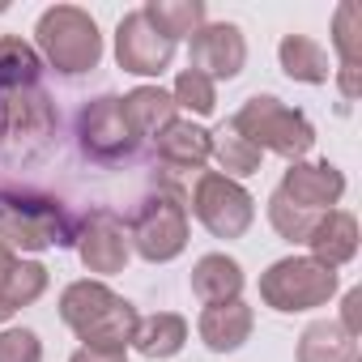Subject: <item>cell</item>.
Instances as JSON below:
<instances>
[{"mask_svg":"<svg viewBox=\"0 0 362 362\" xmlns=\"http://www.w3.org/2000/svg\"><path fill=\"white\" fill-rule=\"evenodd\" d=\"M269 222H273V230H277L281 239H290V243H307L311 230H315V222H320V214H307V209L290 205L281 192H273V197H269Z\"/></svg>","mask_w":362,"mask_h":362,"instance_id":"83f0119b","label":"cell"},{"mask_svg":"<svg viewBox=\"0 0 362 362\" xmlns=\"http://www.w3.org/2000/svg\"><path fill=\"white\" fill-rule=\"evenodd\" d=\"M39 73H43V56L26 39L18 35L0 39V90H26L39 81Z\"/></svg>","mask_w":362,"mask_h":362,"instance_id":"d4e9b609","label":"cell"},{"mask_svg":"<svg viewBox=\"0 0 362 362\" xmlns=\"http://www.w3.org/2000/svg\"><path fill=\"white\" fill-rule=\"evenodd\" d=\"M119 103H124V115H128V128L136 132V141L158 136L175 119V111H179L175 98H170V90H162V86H136Z\"/></svg>","mask_w":362,"mask_h":362,"instance_id":"d6986e66","label":"cell"},{"mask_svg":"<svg viewBox=\"0 0 362 362\" xmlns=\"http://www.w3.org/2000/svg\"><path fill=\"white\" fill-rule=\"evenodd\" d=\"M192 214L214 239H243L256 222V201L222 170H205L192 188Z\"/></svg>","mask_w":362,"mask_h":362,"instance_id":"ba28073f","label":"cell"},{"mask_svg":"<svg viewBox=\"0 0 362 362\" xmlns=\"http://www.w3.org/2000/svg\"><path fill=\"white\" fill-rule=\"evenodd\" d=\"M43 290H47V269H43L39 260H13L9 277L0 281V298H5L13 311H22V307L39 303V298H43Z\"/></svg>","mask_w":362,"mask_h":362,"instance_id":"484cf974","label":"cell"},{"mask_svg":"<svg viewBox=\"0 0 362 362\" xmlns=\"http://www.w3.org/2000/svg\"><path fill=\"white\" fill-rule=\"evenodd\" d=\"M188 43H192V64L188 69L205 73L214 86L239 77L243 64H247V43H243V30L235 22H205Z\"/></svg>","mask_w":362,"mask_h":362,"instance_id":"7c38bea8","label":"cell"},{"mask_svg":"<svg viewBox=\"0 0 362 362\" xmlns=\"http://www.w3.org/2000/svg\"><path fill=\"white\" fill-rule=\"evenodd\" d=\"M141 13L153 22L158 35H166L170 43L179 39H192L201 26H205V5L201 0H149L141 5Z\"/></svg>","mask_w":362,"mask_h":362,"instance_id":"cb8c5ba5","label":"cell"},{"mask_svg":"<svg viewBox=\"0 0 362 362\" xmlns=\"http://www.w3.org/2000/svg\"><path fill=\"white\" fill-rule=\"evenodd\" d=\"M332 47L341 56L337 86L345 98H358L362 90V5L358 0H341L332 13Z\"/></svg>","mask_w":362,"mask_h":362,"instance_id":"5bb4252c","label":"cell"},{"mask_svg":"<svg viewBox=\"0 0 362 362\" xmlns=\"http://www.w3.org/2000/svg\"><path fill=\"white\" fill-rule=\"evenodd\" d=\"M277 192L307 214H328L345 197V175L332 162H290Z\"/></svg>","mask_w":362,"mask_h":362,"instance_id":"4fadbf2b","label":"cell"},{"mask_svg":"<svg viewBox=\"0 0 362 362\" xmlns=\"http://www.w3.org/2000/svg\"><path fill=\"white\" fill-rule=\"evenodd\" d=\"M230 124H235L260 153L269 149V153H277V158H286V162H303V158L311 153V145H315L311 119H307L303 111L286 107V103L273 98V94H252V98L235 111Z\"/></svg>","mask_w":362,"mask_h":362,"instance_id":"3957f363","label":"cell"},{"mask_svg":"<svg viewBox=\"0 0 362 362\" xmlns=\"http://www.w3.org/2000/svg\"><path fill=\"white\" fill-rule=\"evenodd\" d=\"M209 158H218L222 175L239 184L243 175H256V170H260V158H264V153H260L235 124H222L218 132H209Z\"/></svg>","mask_w":362,"mask_h":362,"instance_id":"603a6c76","label":"cell"},{"mask_svg":"<svg viewBox=\"0 0 362 362\" xmlns=\"http://www.w3.org/2000/svg\"><path fill=\"white\" fill-rule=\"evenodd\" d=\"M153 145H158V158L175 170H201L209 162V132L192 119H179V115L153 136Z\"/></svg>","mask_w":362,"mask_h":362,"instance_id":"e0dca14e","label":"cell"},{"mask_svg":"<svg viewBox=\"0 0 362 362\" xmlns=\"http://www.w3.org/2000/svg\"><path fill=\"white\" fill-rule=\"evenodd\" d=\"M77 136H81V149H86L90 158H98V162H119V158H128V153L141 145L136 132L128 128L124 103H119L115 94H103V98H94V103L81 111Z\"/></svg>","mask_w":362,"mask_h":362,"instance_id":"30bf717a","label":"cell"},{"mask_svg":"<svg viewBox=\"0 0 362 362\" xmlns=\"http://www.w3.org/2000/svg\"><path fill=\"white\" fill-rule=\"evenodd\" d=\"M35 39H39V56L64 73V77H77V73H90L98 69L103 60V35H98V22L77 9V5H52L39 26H35Z\"/></svg>","mask_w":362,"mask_h":362,"instance_id":"7a4b0ae2","label":"cell"},{"mask_svg":"<svg viewBox=\"0 0 362 362\" xmlns=\"http://www.w3.org/2000/svg\"><path fill=\"white\" fill-rule=\"evenodd\" d=\"M170 98H175V107H184V111H192V115H214V107H218V86H214L205 73L184 69V73L175 77Z\"/></svg>","mask_w":362,"mask_h":362,"instance_id":"4316f807","label":"cell"},{"mask_svg":"<svg viewBox=\"0 0 362 362\" xmlns=\"http://www.w3.org/2000/svg\"><path fill=\"white\" fill-rule=\"evenodd\" d=\"M56 124H60L56 103L39 86L0 94V149L13 162H30L35 153H43L52 145Z\"/></svg>","mask_w":362,"mask_h":362,"instance_id":"5b68a950","label":"cell"},{"mask_svg":"<svg viewBox=\"0 0 362 362\" xmlns=\"http://www.w3.org/2000/svg\"><path fill=\"white\" fill-rule=\"evenodd\" d=\"M77 239V226L69 222L64 205L39 192H0V243L9 252H43L64 247Z\"/></svg>","mask_w":362,"mask_h":362,"instance_id":"277c9868","label":"cell"},{"mask_svg":"<svg viewBox=\"0 0 362 362\" xmlns=\"http://www.w3.org/2000/svg\"><path fill=\"white\" fill-rule=\"evenodd\" d=\"M13 260H18V252H9L5 243H0V281L9 277V269H13Z\"/></svg>","mask_w":362,"mask_h":362,"instance_id":"1f68e13d","label":"cell"},{"mask_svg":"<svg viewBox=\"0 0 362 362\" xmlns=\"http://www.w3.org/2000/svg\"><path fill=\"white\" fill-rule=\"evenodd\" d=\"M77 256L90 273L98 277H111V273H124L128 256H132V243H128V226L124 218H115L111 209H94L81 218L77 226Z\"/></svg>","mask_w":362,"mask_h":362,"instance_id":"8fae6325","label":"cell"},{"mask_svg":"<svg viewBox=\"0 0 362 362\" xmlns=\"http://www.w3.org/2000/svg\"><path fill=\"white\" fill-rule=\"evenodd\" d=\"M175 47H179V43H170L166 35H158L153 22H149L141 9L124 13L119 26H115V60H119L124 73L162 77V73L170 69V60H175Z\"/></svg>","mask_w":362,"mask_h":362,"instance_id":"9c48e42d","label":"cell"},{"mask_svg":"<svg viewBox=\"0 0 362 362\" xmlns=\"http://www.w3.org/2000/svg\"><path fill=\"white\" fill-rule=\"evenodd\" d=\"M252 328H256V315H252V307H247L243 298L205 307V311H201V324H197L201 341H205L214 354H235V349H243V341L252 337Z\"/></svg>","mask_w":362,"mask_h":362,"instance_id":"9a60e30c","label":"cell"},{"mask_svg":"<svg viewBox=\"0 0 362 362\" xmlns=\"http://www.w3.org/2000/svg\"><path fill=\"white\" fill-rule=\"evenodd\" d=\"M69 362H128V349H115V345H81Z\"/></svg>","mask_w":362,"mask_h":362,"instance_id":"4dcf8cb0","label":"cell"},{"mask_svg":"<svg viewBox=\"0 0 362 362\" xmlns=\"http://www.w3.org/2000/svg\"><path fill=\"white\" fill-rule=\"evenodd\" d=\"M0 362H43V341L30 328H5L0 332Z\"/></svg>","mask_w":362,"mask_h":362,"instance_id":"f1b7e54d","label":"cell"},{"mask_svg":"<svg viewBox=\"0 0 362 362\" xmlns=\"http://www.w3.org/2000/svg\"><path fill=\"white\" fill-rule=\"evenodd\" d=\"M9 315H13V307H9V303H5V298H0V324H5V320H9Z\"/></svg>","mask_w":362,"mask_h":362,"instance_id":"d6a6232c","label":"cell"},{"mask_svg":"<svg viewBox=\"0 0 362 362\" xmlns=\"http://www.w3.org/2000/svg\"><path fill=\"white\" fill-rule=\"evenodd\" d=\"M128 243L149 264L175 260L188 247V205H184V197L170 192V188L145 197L136 218H132V226H128Z\"/></svg>","mask_w":362,"mask_h":362,"instance_id":"52a82bcc","label":"cell"},{"mask_svg":"<svg viewBox=\"0 0 362 362\" xmlns=\"http://www.w3.org/2000/svg\"><path fill=\"white\" fill-rule=\"evenodd\" d=\"M294 358L298 362H358V341L337 320H315L303 328Z\"/></svg>","mask_w":362,"mask_h":362,"instance_id":"44dd1931","label":"cell"},{"mask_svg":"<svg viewBox=\"0 0 362 362\" xmlns=\"http://www.w3.org/2000/svg\"><path fill=\"white\" fill-rule=\"evenodd\" d=\"M60 320L86 341V345H115L128 349L132 332H136V307L128 298H119L111 286L103 281H73L60 294Z\"/></svg>","mask_w":362,"mask_h":362,"instance_id":"6da1fadb","label":"cell"},{"mask_svg":"<svg viewBox=\"0 0 362 362\" xmlns=\"http://www.w3.org/2000/svg\"><path fill=\"white\" fill-rule=\"evenodd\" d=\"M277 56H281V73H286L290 81L324 86V81L332 77V69H328V52H324L315 39H307V35H286L281 47H277Z\"/></svg>","mask_w":362,"mask_h":362,"instance_id":"7402d4cb","label":"cell"},{"mask_svg":"<svg viewBox=\"0 0 362 362\" xmlns=\"http://www.w3.org/2000/svg\"><path fill=\"white\" fill-rule=\"evenodd\" d=\"M188 341V320L175 311H158V315H141L136 332H132V349L145 358H175Z\"/></svg>","mask_w":362,"mask_h":362,"instance_id":"ffe728a7","label":"cell"},{"mask_svg":"<svg viewBox=\"0 0 362 362\" xmlns=\"http://www.w3.org/2000/svg\"><path fill=\"white\" fill-rule=\"evenodd\" d=\"M354 341H358V332H362V290H349L345 294V303H341V320H337Z\"/></svg>","mask_w":362,"mask_h":362,"instance_id":"f546056e","label":"cell"},{"mask_svg":"<svg viewBox=\"0 0 362 362\" xmlns=\"http://www.w3.org/2000/svg\"><path fill=\"white\" fill-rule=\"evenodd\" d=\"M192 294L214 307V303H235L243 294V269L239 260L222 256V252H209L192 264Z\"/></svg>","mask_w":362,"mask_h":362,"instance_id":"ac0fdd59","label":"cell"},{"mask_svg":"<svg viewBox=\"0 0 362 362\" xmlns=\"http://www.w3.org/2000/svg\"><path fill=\"white\" fill-rule=\"evenodd\" d=\"M332 294H337V269H328L311 256H286L260 273V298H264V307H273L281 315L324 307Z\"/></svg>","mask_w":362,"mask_h":362,"instance_id":"8992f818","label":"cell"},{"mask_svg":"<svg viewBox=\"0 0 362 362\" xmlns=\"http://www.w3.org/2000/svg\"><path fill=\"white\" fill-rule=\"evenodd\" d=\"M307 247H311V260H320V264H328V269L349 264V260L358 256V218L345 214V209L320 214V222H315Z\"/></svg>","mask_w":362,"mask_h":362,"instance_id":"2e32d148","label":"cell"}]
</instances>
